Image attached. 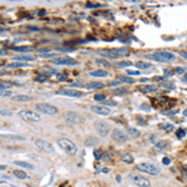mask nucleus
<instances>
[{"label":"nucleus","mask_w":187,"mask_h":187,"mask_svg":"<svg viewBox=\"0 0 187 187\" xmlns=\"http://www.w3.org/2000/svg\"><path fill=\"white\" fill-rule=\"evenodd\" d=\"M58 145L60 146V148H61L62 151H65L67 153V155H71V156L76 155V152H77L76 145H75L71 140H69V138H66V137L59 138V140H58Z\"/></svg>","instance_id":"f257e3e1"},{"label":"nucleus","mask_w":187,"mask_h":187,"mask_svg":"<svg viewBox=\"0 0 187 187\" xmlns=\"http://www.w3.org/2000/svg\"><path fill=\"white\" fill-rule=\"evenodd\" d=\"M136 170L141 171V172H145V173H150L152 176H157V175L161 173V168L157 167L156 165H153V163H150V162H144V163L137 165Z\"/></svg>","instance_id":"f03ea898"},{"label":"nucleus","mask_w":187,"mask_h":187,"mask_svg":"<svg viewBox=\"0 0 187 187\" xmlns=\"http://www.w3.org/2000/svg\"><path fill=\"white\" fill-rule=\"evenodd\" d=\"M19 116L26 122H39L41 121V116L39 112L31 111V110H21L19 111Z\"/></svg>","instance_id":"7ed1b4c3"},{"label":"nucleus","mask_w":187,"mask_h":187,"mask_svg":"<svg viewBox=\"0 0 187 187\" xmlns=\"http://www.w3.org/2000/svg\"><path fill=\"white\" fill-rule=\"evenodd\" d=\"M35 108L40 114H44V115H56L59 112V108L56 106H54L51 104H45V102L35 104Z\"/></svg>","instance_id":"20e7f679"},{"label":"nucleus","mask_w":187,"mask_h":187,"mask_svg":"<svg viewBox=\"0 0 187 187\" xmlns=\"http://www.w3.org/2000/svg\"><path fill=\"white\" fill-rule=\"evenodd\" d=\"M64 119L65 121H67L69 123H72V125H81L84 123V117L77 114V112H74V111H67L64 114Z\"/></svg>","instance_id":"39448f33"},{"label":"nucleus","mask_w":187,"mask_h":187,"mask_svg":"<svg viewBox=\"0 0 187 187\" xmlns=\"http://www.w3.org/2000/svg\"><path fill=\"white\" fill-rule=\"evenodd\" d=\"M129 180L133 185H136L138 187H150V185H151L148 178H146L145 176H141L138 173H131L129 176Z\"/></svg>","instance_id":"423d86ee"},{"label":"nucleus","mask_w":187,"mask_h":187,"mask_svg":"<svg viewBox=\"0 0 187 187\" xmlns=\"http://www.w3.org/2000/svg\"><path fill=\"white\" fill-rule=\"evenodd\" d=\"M94 127H95V131L100 136H107L110 133V125L106 122V121H96L94 123Z\"/></svg>","instance_id":"0eeeda50"},{"label":"nucleus","mask_w":187,"mask_h":187,"mask_svg":"<svg viewBox=\"0 0 187 187\" xmlns=\"http://www.w3.org/2000/svg\"><path fill=\"white\" fill-rule=\"evenodd\" d=\"M35 146L37 148H40L41 151H44L46 153L54 152V147H52V145L49 141L44 140V138H36V140H35Z\"/></svg>","instance_id":"6e6552de"},{"label":"nucleus","mask_w":187,"mask_h":187,"mask_svg":"<svg viewBox=\"0 0 187 187\" xmlns=\"http://www.w3.org/2000/svg\"><path fill=\"white\" fill-rule=\"evenodd\" d=\"M55 65H76V60L72 58H69V56H58L56 59H54L51 61Z\"/></svg>","instance_id":"1a4fd4ad"},{"label":"nucleus","mask_w":187,"mask_h":187,"mask_svg":"<svg viewBox=\"0 0 187 187\" xmlns=\"http://www.w3.org/2000/svg\"><path fill=\"white\" fill-rule=\"evenodd\" d=\"M90 110L92 112H95V114H97V115H101V116H107V115L111 114L110 107L104 106V105H92V106L90 107Z\"/></svg>","instance_id":"9d476101"},{"label":"nucleus","mask_w":187,"mask_h":187,"mask_svg":"<svg viewBox=\"0 0 187 187\" xmlns=\"http://www.w3.org/2000/svg\"><path fill=\"white\" fill-rule=\"evenodd\" d=\"M111 137H112V140L116 141V142H126L127 141V135L123 132V131L119 130V129L112 130Z\"/></svg>","instance_id":"9b49d317"},{"label":"nucleus","mask_w":187,"mask_h":187,"mask_svg":"<svg viewBox=\"0 0 187 187\" xmlns=\"http://www.w3.org/2000/svg\"><path fill=\"white\" fill-rule=\"evenodd\" d=\"M99 55L104 56V58H108V59H119L120 58V54H119V50L117 49H110V50H99Z\"/></svg>","instance_id":"f8f14e48"},{"label":"nucleus","mask_w":187,"mask_h":187,"mask_svg":"<svg viewBox=\"0 0 187 187\" xmlns=\"http://www.w3.org/2000/svg\"><path fill=\"white\" fill-rule=\"evenodd\" d=\"M58 94H59V95L70 96V97H80L82 95L80 91L74 90V89H60V90H58Z\"/></svg>","instance_id":"ddd939ff"},{"label":"nucleus","mask_w":187,"mask_h":187,"mask_svg":"<svg viewBox=\"0 0 187 187\" xmlns=\"http://www.w3.org/2000/svg\"><path fill=\"white\" fill-rule=\"evenodd\" d=\"M155 54L157 56H160L162 60H165L166 62H170L172 60H175V54H172L171 51H155Z\"/></svg>","instance_id":"4468645a"},{"label":"nucleus","mask_w":187,"mask_h":187,"mask_svg":"<svg viewBox=\"0 0 187 187\" xmlns=\"http://www.w3.org/2000/svg\"><path fill=\"white\" fill-rule=\"evenodd\" d=\"M159 89V86L156 85H141L138 86V91H142L145 94H150V92H153Z\"/></svg>","instance_id":"2eb2a0df"},{"label":"nucleus","mask_w":187,"mask_h":187,"mask_svg":"<svg viewBox=\"0 0 187 187\" xmlns=\"http://www.w3.org/2000/svg\"><path fill=\"white\" fill-rule=\"evenodd\" d=\"M34 59H35V58H34L33 55H30V54H28V55L20 54V55H15L13 58V60H16L18 62H20V61H33Z\"/></svg>","instance_id":"dca6fc26"},{"label":"nucleus","mask_w":187,"mask_h":187,"mask_svg":"<svg viewBox=\"0 0 187 187\" xmlns=\"http://www.w3.org/2000/svg\"><path fill=\"white\" fill-rule=\"evenodd\" d=\"M11 101H14V102H28L30 101V96L28 95H15L11 97Z\"/></svg>","instance_id":"f3484780"},{"label":"nucleus","mask_w":187,"mask_h":187,"mask_svg":"<svg viewBox=\"0 0 187 187\" xmlns=\"http://www.w3.org/2000/svg\"><path fill=\"white\" fill-rule=\"evenodd\" d=\"M86 89H90V90H94V89H102L105 87V85L100 81H92V82H89V84L85 85Z\"/></svg>","instance_id":"a211bd4d"},{"label":"nucleus","mask_w":187,"mask_h":187,"mask_svg":"<svg viewBox=\"0 0 187 187\" xmlns=\"http://www.w3.org/2000/svg\"><path fill=\"white\" fill-rule=\"evenodd\" d=\"M14 165H16L19 167H22V168H28V170H34V165L29 163V162H25V161H14Z\"/></svg>","instance_id":"6ab92c4d"},{"label":"nucleus","mask_w":187,"mask_h":187,"mask_svg":"<svg viewBox=\"0 0 187 187\" xmlns=\"http://www.w3.org/2000/svg\"><path fill=\"white\" fill-rule=\"evenodd\" d=\"M90 76H94V77H106L107 76V71H105V70L91 71V72H90Z\"/></svg>","instance_id":"aec40b11"},{"label":"nucleus","mask_w":187,"mask_h":187,"mask_svg":"<svg viewBox=\"0 0 187 187\" xmlns=\"http://www.w3.org/2000/svg\"><path fill=\"white\" fill-rule=\"evenodd\" d=\"M117 80L120 82H126V84H135V80L130 76H125V75H119Z\"/></svg>","instance_id":"412c9836"},{"label":"nucleus","mask_w":187,"mask_h":187,"mask_svg":"<svg viewBox=\"0 0 187 187\" xmlns=\"http://www.w3.org/2000/svg\"><path fill=\"white\" fill-rule=\"evenodd\" d=\"M168 146V142L166 140H161V141H157L156 144H155V150H163V148H166Z\"/></svg>","instance_id":"4be33fe9"},{"label":"nucleus","mask_w":187,"mask_h":187,"mask_svg":"<svg viewBox=\"0 0 187 187\" xmlns=\"http://www.w3.org/2000/svg\"><path fill=\"white\" fill-rule=\"evenodd\" d=\"M11 50L18 51V52H28V51H31L33 47L31 46H13Z\"/></svg>","instance_id":"5701e85b"},{"label":"nucleus","mask_w":187,"mask_h":187,"mask_svg":"<svg viewBox=\"0 0 187 187\" xmlns=\"http://www.w3.org/2000/svg\"><path fill=\"white\" fill-rule=\"evenodd\" d=\"M85 145L89 146V147L96 146V145H97V138H96V137H92V136L87 137V138H86V141H85Z\"/></svg>","instance_id":"b1692460"},{"label":"nucleus","mask_w":187,"mask_h":187,"mask_svg":"<svg viewBox=\"0 0 187 187\" xmlns=\"http://www.w3.org/2000/svg\"><path fill=\"white\" fill-rule=\"evenodd\" d=\"M3 138H9V140H25L24 136H18V135H0Z\"/></svg>","instance_id":"393cba45"},{"label":"nucleus","mask_w":187,"mask_h":187,"mask_svg":"<svg viewBox=\"0 0 187 187\" xmlns=\"http://www.w3.org/2000/svg\"><path fill=\"white\" fill-rule=\"evenodd\" d=\"M127 91H129V90L125 89V87H119V89L112 90V94H114V95H120V96H122V95H126Z\"/></svg>","instance_id":"a878e982"},{"label":"nucleus","mask_w":187,"mask_h":187,"mask_svg":"<svg viewBox=\"0 0 187 187\" xmlns=\"http://www.w3.org/2000/svg\"><path fill=\"white\" fill-rule=\"evenodd\" d=\"M160 86H161V87H165V89H168V90H170V89L173 90L175 89V84L172 81H162L160 84Z\"/></svg>","instance_id":"bb28decb"},{"label":"nucleus","mask_w":187,"mask_h":187,"mask_svg":"<svg viewBox=\"0 0 187 187\" xmlns=\"http://www.w3.org/2000/svg\"><path fill=\"white\" fill-rule=\"evenodd\" d=\"M121 161H123L125 163H132L133 157H132V155H130V153H125V155L121 157Z\"/></svg>","instance_id":"cd10ccee"},{"label":"nucleus","mask_w":187,"mask_h":187,"mask_svg":"<svg viewBox=\"0 0 187 187\" xmlns=\"http://www.w3.org/2000/svg\"><path fill=\"white\" fill-rule=\"evenodd\" d=\"M14 175L16 176L18 178H20V180H24V178L28 177V175H26V172L21 171V170H14Z\"/></svg>","instance_id":"c85d7f7f"},{"label":"nucleus","mask_w":187,"mask_h":187,"mask_svg":"<svg viewBox=\"0 0 187 187\" xmlns=\"http://www.w3.org/2000/svg\"><path fill=\"white\" fill-rule=\"evenodd\" d=\"M160 130H166V131H172L175 130V126L171 123H160Z\"/></svg>","instance_id":"c756f323"},{"label":"nucleus","mask_w":187,"mask_h":187,"mask_svg":"<svg viewBox=\"0 0 187 187\" xmlns=\"http://www.w3.org/2000/svg\"><path fill=\"white\" fill-rule=\"evenodd\" d=\"M136 66L138 67V69H150L151 67V64H148V62H145V61H138L136 62Z\"/></svg>","instance_id":"7c9ffc66"},{"label":"nucleus","mask_w":187,"mask_h":187,"mask_svg":"<svg viewBox=\"0 0 187 187\" xmlns=\"http://www.w3.org/2000/svg\"><path fill=\"white\" fill-rule=\"evenodd\" d=\"M26 66V64L24 62H13V64H9L6 67L7 69H15V67H24Z\"/></svg>","instance_id":"2f4dec72"},{"label":"nucleus","mask_w":187,"mask_h":187,"mask_svg":"<svg viewBox=\"0 0 187 187\" xmlns=\"http://www.w3.org/2000/svg\"><path fill=\"white\" fill-rule=\"evenodd\" d=\"M95 62L97 64V65H101V66H105V67H108V66H111V65H110V62L105 61L104 59H96V60H95Z\"/></svg>","instance_id":"473e14b6"},{"label":"nucleus","mask_w":187,"mask_h":187,"mask_svg":"<svg viewBox=\"0 0 187 187\" xmlns=\"http://www.w3.org/2000/svg\"><path fill=\"white\" fill-rule=\"evenodd\" d=\"M13 96V91L9 90H0V97H10Z\"/></svg>","instance_id":"72a5a7b5"},{"label":"nucleus","mask_w":187,"mask_h":187,"mask_svg":"<svg viewBox=\"0 0 187 187\" xmlns=\"http://www.w3.org/2000/svg\"><path fill=\"white\" fill-rule=\"evenodd\" d=\"M46 80H47V75H44V74H41V75H39V76L35 77L36 82H45Z\"/></svg>","instance_id":"f704fd0d"},{"label":"nucleus","mask_w":187,"mask_h":187,"mask_svg":"<svg viewBox=\"0 0 187 187\" xmlns=\"http://www.w3.org/2000/svg\"><path fill=\"white\" fill-rule=\"evenodd\" d=\"M94 99H95V101H100V102H102L104 100H106V97H105V95H102V94H96V95L94 96Z\"/></svg>","instance_id":"c9c22d12"},{"label":"nucleus","mask_w":187,"mask_h":187,"mask_svg":"<svg viewBox=\"0 0 187 187\" xmlns=\"http://www.w3.org/2000/svg\"><path fill=\"white\" fill-rule=\"evenodd\" d=\"M129 76H138L141 74V71H136V70H127L126 71Z\"/></svg>","instance_id":"e433bc0d"},{"label":"nucleus","mask_w":187,"mask_h":187,"mask_svg":"<svg viewBox=\"0 0 187 187\" xmlns=\"http://www.w3.org/2000/svg\"><path fill=\"white\" fill-rule=\"evenodd\" d=\"M185 135H186V131H185V130H182V129H180V130L176 131V136H177L178 138L185 137Z\"/></svg>","instance_id":"4c0bfd02"},{"label":"nucleus","mask_w":187,"mask_h":187,"mask_svg":"<svg viewBox=\"0 0 187 187\" xmlns=\"http://www.w3.org/2000/svg\"><path fill=\"white\" fill-rule=\"evenodd\" d=\"M131 65V62L129 61H122V62H116V66L117 67H126V66H129Z\"/></svg>","instance_id":"58836bf2"},{"label":"nucleus","mask_w":187,"mask_h":187,"mask_svg":"<svg viewBox=\"0 0 187 187\" xmlns=\"http://www.w3.org/2000/svg\"><path fill=\"white\" fill-rule=\"evenodd\" d=\"M0 115H3V116H11V115H13V112H11L10 110H0Z\"/></svg>","instance_id":"ea45409f"},{"label":"nucleus","mask_w":187,"mask_h":187,"mask_svg":"<svg viewBox=\"0 0 187 187\" xmlns=\"http://www.w3.org/2000/svg\"><path fill=\"white\" fill-rule=\"evenodd\" d=\"M102 104H104V106H105V105H111V106H116V102H115V101H112V100H104Z\"/></svg>","instance_id":"a19ab883"},{"label":"nucleus","mask_w":187,"mask_h":187,"mask_svg":"<svg viewBox=\"0 0 187 187\" xmlns=\"http://www.w3.org/2000/svg\"><path fill=\"white\" fill-rule=\"evenodd\" d=\"M129 135H130V136H137L138 131L136 129H129Z\"/></svg>","instance_id":"79ce46f5"},{"label":"nucleus","mask_w":187,"mask_h":187,"mask_svg":"<svg viewBox=\"0 0 187 187\" xmlns=\"http://www.w3.org/2000/svg\"><path fill=\"white\" fill-rule=\"evenodd\" d=\"M175 72L177 74V75H182V74H185V70H183L182 67L177 66V67H175Z\"/></svg>","instance_id":"37998d69"},{"label":"nucleus","mask_w":187,"mask_h":187,"mask_svg":"<svg viewBox=\"0 0 187 187\" xmlns=\"http://www.w3.org/2000/svg\"><path fill=\"white\" fill-rule=\"evenodd\" d=\"M108 159H110V156H108L107 153H104V155H101V160H102V161H108Z\"/></svg>","instance_id":"c03bdc74"},{"label":"nucleus","mask_w":187,"mask_h":187,"mask_svg":"<svg viewBox=\"0 0 187 187\" xmlns=\"http://www.w3.org/2000/svg\"><path fill=\"white\" fill-rule=\"evenodd\" d=\"M86 6H87V7H99L100 4H91V3H89V4H86Z\"/></svg>","instance_id":"a18cd8bd"},{"label":"nucleus","mask_w":187,"mask_h":187,"mask_svg":"<svg viewBox=\"0 0 187 187\" xmlns=\"http://www.w3.org/2000/svg\"><path fill=\"white\" fill-rule=\"evenodd\" d=\"M162 162H163V165H170V162H171V160L168 159V157H163V160H162Z\"/></svg>","instance_id":"49530a36"},{"label":"nucleus","mask_w":187,"mask_h":187,"mask_svg":"<svg viewBox=\"0 0 187 187\" xmlns=\"http://www.w3.org/2000/svg\"><path fill=\"white\" fill-rule=\"evenodd\" d=\"M153 80H155V81H165V77H162V76H155V77H153Z\"/></svg>","instance_id":"de8ad7c7"},{"label":"nucleus","mask_w":187,"mask_h":187,"mask_svg":"<svg viewBox=\"0 0 187 187\" xmlns=\"http://www.w3.org/2000/svg\"><path fill=\"white\" fill-rule=\"evenodd\" d=\"M119 84H120V81H119V80H114V81L108 82V85H110V86H114V85H119Z\"/></svg>","instance_id":"09e8293b"},{"label":"nucleus","mask_w":187,"mask_h":187,"mask_svg":"<svg viewBox=\"0 0 187 187\" xmlns=\"http://www.w3.org/2000/svg\"><path fill=\"white\" fill-rule=\"evenodd\" d=\"M180 55H181L182 58H185V59L187 60V52H186V51H180Z\"/></svg>","instance_id":"8fccbe9b"},{"label":"nucleus","mask_w":187,"mask_h":187,"mask_svg":"<svg viewBox=\"0 0 187 187\" xmlns=\"http://www.w3.org/2000/svg\"><path fill=\"white\" fill-rule=\"evenodd\" d=\"M172 75V72L170 70H165V76H171Z\"/></svg>","instance_id":"3c124183"},{"label":"nucleus","mask_w":187,"mask_h":187,"mask_svg":"<svg viewBox=\"0 0 187 187\" xmlns=\"http://www.w3.org/2000/svg\"><path fill=\"white\" fill-rule=\"evenodd\" d=\"M7 54V52L5 50H3V49H0V56H5Z\"/></svg>","instance_id":"603ef678"},{"label":"nucleus","mask_w":187,"mask_h":187,"mask_svg":"<svg viewBox=\"0 0 187 187\" xmlns=\"http://www.w3.org/2000/svg\"><path fill=\"white\" fill-rule=\"evenodd\" d=\"M59 79H60V80H65L66 76H65V75H59Z\"/></svg>","instance_id":"864d4df0"},{"label":"nucleus","mask_w":187,"mask_h":187,"mask_svg":"<svg viewBox=\"0 0 187 187\" xmlns=\"http://www.w3.org/2000/svg\"><path fill=\"white\" fill-rule=\"evenodd\" d=\"M182 80L185 81V82H187V74H183V77H182Z\"/></svg>","instance_id":"5fc2aeb1"},{"label":"nucleus","mask_w":187,"mask_h":187,"mask_svg":"<svg viewBox=\"0 0 187 187\" xmlns=\"http://www.w3.org/2000/svg\"><path fill=\"white\" fill-rule=\"evenodd\" d=\"M5 168H6L5 165H0V170H5Z\"/></svg>","instance_id":"6e6d98bb"},{"label":"nucleus","mask_w":187,"mask_h":187,"mask_svg":"<svg viewBox=\"0 0 187 187\" xmlns=\"http://www.w3.org/2000/svg\"><path fill=\"white\" fill-rule=\"evenodd\" d=\"M29 29H30V30H39V29H37V28H35V26H30Z\"/></svg>","instance_id":"4d7b16f0"},{"label":"nucleus","mask_w":187,"mask_h":187,"mask_svg":"<svg viewBox=\"0 0 187 187\" xmlns=\"http://www.w3.org/2000/svg\"><path fill=\"white\" fill-rule=\"evenodd\" d=\"M116 180H117V182H121V177L120 176H116Z\"/></svg>","instance_id":"13d9d810"},{"label":"nucleus","mask_w":187,"mask_h":187,"mask_svg":"<svg viewBox=\"0 0 187 187\" xmlns=\"http://www.w3.org/2000/svg\"><path fill=\"white\" fill-rule=\"evenodd\" d=\"M141 108H148L147 105H141Z\"/></svg>","instance_id":"bf43d9fd"},{"label":"nucleus","mask_w":187,"mask_h":187,"mask_svg":"<svg viewBox=\"0 0 187 187\" xmlns=\"http://www.w3.org/2000/svg\"><path fill=\"white\" fill-rule=\"evenodd\" d=\"M183 116H186V117H187V108H186L185 111H183Z\"/></svg>","instance_id":"052dcab7"},{"label":"nucleus","mask_w":187,"mask_h":187,"mask_svg":"<svg viewBox=\"0 0 187 187\" xmlns=\"http://www.w3.org/2000/svg\"><path fill=\"white\" fill-rule=\"evenodd\" d=\"M102 172H105V173H107V172H108V168H104V171Z\"/></svg>","instance_id":"680f3d73"},{"label":"nucleus","mask_w":187,"mask_h":187,"mask_svg":"<svg viewBox=\"0 0 187 187\" xmlns=\"http://www.w3.org/2000/svg\"><path fill=\"white\" fill-rule=\"evenodd\" d=\"M4 187H14V186H4Z\"/></svg>","instance_id":"e2e57ef3"}]
</instances>
